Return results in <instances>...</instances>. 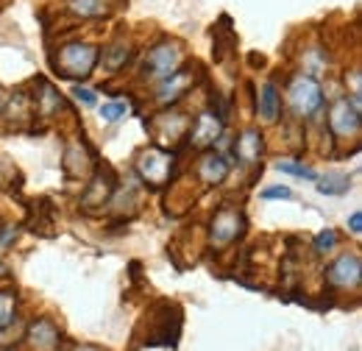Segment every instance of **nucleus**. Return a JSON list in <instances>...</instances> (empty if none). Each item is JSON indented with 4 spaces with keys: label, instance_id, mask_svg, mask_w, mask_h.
<instances>
[{
    "label": "nucleus",
    "instance_id": "nucleus-13",
    "mask_svg": "<svg viewBox=\"0 0 362 351\" xmlns=\"http://www.w3.org/2000/svg\"><path fill=\"white\" fill-rule=\"evenodd\" d=\"M62 165H64V176L67 178H81L84 181L95 171V154H92V148L84 139H76V142L67 145Z\"/></svg>",
    "mask_w": 362,
    "mask_h": 351
},
{
    "label": "nucleus",
    "instance_id": "nucleus-31",
    "mask_svg": "<svg viewBox=\"0 0 362 351\" xmlns=\"http://www.w3.org/2000/svg\"><path fill=\"white\" fill-rule=\"evenodd\" d=\"M81 351H95V349H90V346H87V349H81Z\"/></svg>",
    "mask_w": 362,
    "mask_h": 351
},
{
    "label": "nucleus",
    "instance_id": "nucleus-10",
    "mask_svg": "<svg viewBox=\"0 0 362 351\" xmlns=\"http://www.w3.org/2000/svg\"><path fill=\"white\" fill-rule=\"evenodd\" d=\"M362 282V260L357 251L340 254L334 263L326 265V284L334 290H357Z\"/></svg>",
    "mask_w": 362,
    "mask_h": 351
},
{
    "label": "nucleus",
    "instance_id": "nucleus-27",
    "mask_svg": "<svg viewBox=\"0 0 362 351\" xmlns=\"http://www.w3.org/2000/svg\"><path fill=\"white\" fill-rule=\"evenodd\" d=\"M73 98L76 100H81L84 106H95V89H90V87H73Z\"/></svg>",
    "mask_w": 362,
    "mask_h": 351
},
{
    "label": "nucleus",
    "instance_id": "nucleus-25",
    "mask_svg": "<svg viewBox=\"0 0 362 351\" xmlns=\"http://www.w3.org/2000/svg\"><path fill=\"white\" fill-rule=\"evenodd\" d=\"M276 168L281 171V173H293V176H301V178H310V181H315L317 176L313 168H307V165H301V162H276Z\"/></svg>",
    "mask_w": 362,
    "mask_h": 351
},
{
    "label": "nucleus",
    "instance_id": "nucleus-11",
    "mask_svg": "<svg viewBox=\"0 0 362 351\" xmlns=\"http://www.w3.org/2000/svg\"><path fill=\"white\" fill-rule=\"evenodd\" d=\"M112 192H115V176H112L109 168H103V171L98 168V171L92 173L90 181H87V190H84V195H81V207L90 209V212L103 209V207L109 204Z\"/></svg>",
    "mask_w": 362,
    "mask_h": 351
},
{
    "label": "nucleus",
    "instance_id": "nucleus-4",
    "mask_svg": "<svg viewBox=\"0 0 362 351\" xmlns=\"http://www.w3.org/2000/svg\"><path fill=\"white\" fill-rule=\"evenodd\" d=\"M184 64V47L176 40H159L148 47L145 62H142V79L148 81H162L170 73H176Z\"/></svg>",
    "mask_w": 362,
    "mask_h": 351
},
{
    "label": "nucleus",
    "instance_id": "nucleus-1",
    "mask_svg": "<svg viewBox=\"0 0 362 351\" xmlns=\"http://www.w3.org/2000/svg\"><path fill=\"white\" fill-rule=\"evenodd\" d=\"M100 62V47L87 40H73V42L59 45L56 56H53V67L62 79L70 81H84L95 73Z\"/></svg>",
    "mask_w": 362,
    "mask_h": 351
},
{
    "label": "nucleus",
    "instance_id": "nucleus-12",
    "mask_svg": "<svg viewBox=\"0 0 362 351\" xmlns=\"http://www.w3.org/2000/svg\"><path fill=\"white\" fill-rule=\"evenodd\" d=\"M151 129H153L156 142H170V145H176L181 137H187L189 117L176 112L173 106H168V112H162V115H156V117L151 120Z\"/></svg>",
    "mask_w": 362,
    "mask_h": 351
},
{
    "label": "nucleus",
    "instance_id": "nucleus-18",
    "mask_svg": "<svg viewBox=\"0 0 362 351\" xmlns=\"http://www.w3.org/2000/svg\"><path fill=\"white\" fill-rule=\"evenodd\" d=\"M28 343L34 351H56L62 346V332L50 318H37L28 326Z\"/></svg>",
    "mask_w": 362,
    "mask_h": 351
},
{
    "label": "nucleus",
    "instance_id": "nucleus-8",
    "mask_svg": "<svg viewBox=\"0 0 362 351\" xmlns=\"http://www.w3.org/2000/svg\"><path fill=\"white\" fill-rule=\"evenodd\" d=\"M198 76H201V67H198V64H181L176 73H170L168 79L159 81L153 100H156L159 106H165V109H168V106H176L187 92H192Z\"/></svg>",
    "mask_w": 362,
    "mask_h": 351
},
{
    "label": "nucleus",
    "instance_id": "nucleus-28",
    "mask_svg": "<svg viewBox=\"0 0 362 351\" xmlns=\"http://www.w3.org/2000/svg\"><path fill=\"white\" fill-rule=\"evenodd\" d=\"M262 198H293V190L290 187H268V190H262Z\"/></svg>",
    "mask_w": 362,
    "mask_h": 351
},
{
    "label": "nucleus",
    "instance_id": "nucleus-21",
    "mask_svg": "<svg viewBox=\"0 0 362 351\" xmlns=\"http://www.w3.org/2000/svg\"><path fill=\"white\" fill-rule=\"evenodd\" d=\"M317 184V192L323 195H343L351 190V178L343 173H332V176H323V178H315Z\"/></svg>",
    "mask_w": 362,
    "mask_h": 351
},
{
    "label": "nucleus",
    "instance_id": "nucleus-26",
    "mask_svg": "<svg viewBox=\"0 0 362 351\" xmlns=\"http://www.w3.org/2000/svg\"><path fill=\"white\" fill-rule=\"evenodd\" d=\"M17 240V223H3L0 226V251H6Z\"/></svg>",
    "mask_w": 362,
    "mask_h": 351
},
{
    "label": "nucleus",
    "instance_id": "nucleus-15",
    "mask_svg": "<svg viewBox=\"0 0 362 351\" xmlns=\"http://www.w3.org/2000/svg\"><path fill=\"white\" fill-rule=\"evenodd\" d=\"M31 98V109L37 117H56L62 109H64V98L62 92L53 87L47 79H37L34 81V92L28 95Z\"/></svg>",
    "mask_w": 362,
    "mask_h": 351
},
{
    "label": "nucleus",
    "instance_id": "nucleus-2",
    "mask_svg": "<svg viewBox=\"0 0 362 351\" xmlns=\"http://www.w3.org/2000/svg\"><path fill=\"white\" fill-rule=\"evenodd\" d=\"M287 103L298 120H313L326 109V95L315 76L293 73L287 81Z\"/></svg>",
    "mask_w": 362,
    "mask_h": 351
},
{
    "label": "nucleus",
    "instance_id": "nucleus-6",
    "mask_svg": "<svg viewBox=\"0 0 362 351\" xmlns=\"http://www.w3.org/2000/svg\"><path fill=\"white\" fill-rule=\"evenodd\" d=\"M173 165H176V154L162 148V145H151L136 156V173L148 187H165L173 176Z\"/></svg>",
    "mask_w": 362,
    "mask_h": 351
},
{
    "label": "nucleus",
    "instance_id": "nucleus-19",
    "mask_svg": "<svg viewBox=\"0 0 362 351\" xmlns=\"http://www.w3.org/2000/svg\"><path fill=\"white\" fill-rule=\"evenodd\" d=\"M257 117L265 126L279 123V117H281V92H279L276 81L259 84V92H257Z\"/></svg>",
    "mask_w": 362,
    "mask_h": 351
},
{
    "label": "nucleus",
    "instance_id": "nucleus-17",
    "mask_svg": "<svg viewBox=\"0 0 362 351\" xmlns=\"http://www.w3.org/2000/svg\"><path fill=\"white\" fill-rule=\"evenodd\" d=\"M136 47L132 40H126L123 34H117L112 42L100 50V64L106 73H120L132 59H134Z\"/></svg>",
    "mask_w": 362,
    "mask_h": 351
},
{
    "label": "nucleus",
    "instance_id": "nucleus-29",
    "mask_svg": "<svg viewBox=\"0 0 362 351\" xmlns=\"http://www.w3.org/2000/svg\"><path fill=\"white\" fill-rule=\"evenodd\" d=\"M349 229H351V234H362V212H354L351 218H349Z\"/></svg>",
    "mask_w": 362,
    "mask_h": 351
},
{
    "label": "nucleus",
    "instance_id": "nucleus-20",
    "mask_svg": "<svg viewBox=\"0 0 362 351\" xmlns=\"http://www.w3.org/2000/svg\"><path fill=\"white\" fill-rule=\"evenodd\" d=\"M64 8L76 20H103L115 11V3L112 0H67Z\"/></svg>",
    "mask_w": 362,
    "mask_h": 351
},
{
    "label": "nucleus",
    "instance_id": "nucleus-30",
    "mask_svg": "<svg viewBox=\"0 0 362 351\" xmlns=\"http://www.w3.org/2000/svg\"><path fill=\"white\" fill-rule=\"evenodd\" d=\"M3 273H6V267H3V263H0V276H3Z\"/></svg>",
    "mask_w": 362,
    "mask_h": 351
},
{
    "label": "nucleus",
    "instance_id": "nucleus-5",
    "mask_svg": "<svg viewBox=\"0 0 362 351\" xmlns=\"http://www.w3.org/2000/svg\"><path fill=\"white\" fill-rule=\"evenodd\" d=\"M243 231H245V212L234 204H223L209 220V246L218 251L228 248L243 237Z\"/></svg>",
    "mask_w": 362,
    "mask_h": 351
},
{
    "label": "nucleus",
    "instance_id": "nucleus-24",
    "mask_svg": "<svg viewBox=\"0 0 362 351\" xmlns=\"http://www.w3.org/2000/svg\"><path fill=\"white\" fill-rule=\"evenodd\" d=\"M123 115H129V106L123 100H112V103H103L100 106V120L103 123H117Z\"/></svg>",
    "mask_w": 362,
    "mask_h": 351
},
{
    "label": "nucleus",
    "instance_id": "nucleus-23",
    "mask_svg": "<svg viewBox=\"0 0 362 351\" xmlns=\"http://www.w3.org/2000/svg\"><path fill=\"white\" fill-rule=\"evenodd\" d=\"M337 243H340V234L334 229H323V231H317L315 240H313V251H315L317 257H326V254H332L337 248Z\"/></svg>",
    "mask_w": 362,
    "mask_h": 351
},
{
    "label": "nucleus",
    "instance_id": "nucleus-9",
    "mask_svg": "<svg viewBox=\"0 0 362 351\" xmlns=\"http://www.w3.org/2000/svg\"><path fill=\"white\" fill-rule=\"evenodd\" d=\"M223 126L226 120L221 115H215L212 109H201L192 120H189V129H187V142L198 151H206V148H215V142L223 137Z\"/></svg>",
    "mask_w": 362,
    "mask_h": 351
},
{
    "label": "nucleus",
    "instance_id": "nucleus-14",
    "mask_svg": "<svg viewBox=\"0 0 362 351\" xmlns=\"http://www.w3.org/2000/svg\"><path fill=\"white\" fill-rule=\"evenodd\" d=\"M228 173H231V162H228L223 154H218V151H212V148L201 151V159H198V165H195L198 181H204L206 187H218V184L226 181Z\"/></svg>",
    "mask_w": 362,
    "mask_h": 351
},
{
    "label": "nucleus",
    "instance_id": "nucleus-3",
    "mask_svg": "<svg viewBox=\"0 0 362 351\" xmlns=\"http://www.w3.org/2000/svg\"><path fill=\"white\" fill-rule=\"evenodd\" d=\"M181 332V312L170 301H159L148 312V332H145V346H176Z\"/></svg>",
    "mask_w": 362,
    "mask_h": 351
},
{
    "label": "nucleus",
    "instance_id": "nucleus-16",
    "mask_svg": "<svg viewBox=\"0 0 362 351\" xmlns=\"http://www.w3.org/2000/svg\"><path fill=\"white\" fill-rule=\"evenodd\" d=\"M262 154H265V139L259 129H243L234 139V156L240 165L245 168H254L262 162Z\"/></svg>",
    "mask_w": 362,
    "mask_h": 351
},
{
    "label": "nucleus",
    "instance_id": "nucleus-7",
    "mask_svg": "<svg viewBox=\"0 0 362 351\" xmlns=\"http://www.w3.org/2000/svg\"><path fill=\"white\" fill-rule=\"evenodd\" d=\"M326 123H329V137H334V139H357L362 132L360 106H354L349 100V95H340L329 106Z\"/></svg>",
    "mask_w": 362,
    "mask_h": 351
},
{
    "label": "nucleus",
    "instance_id": "nucleus-22",
    "mask_svg": "<svg viewBox=\"0 0 362 351\" xmlns=\"http://www.w3.org/2000/svg\"><path fill=\"white\" fill-rule=\"evenodd\" d=\"M17 318V293L0 290V329H8Z\"/></svg>",
    "mask_w": 362,
    "mask_h": 351
},
{
    "label": "nucleus",
    "instance_id": "nucleus-32",
    "mask_svg": "<svg viewBox=\"0 0 362 351\" xmlns=\"http://www.w3.org/2000/svg\"><path fill=\"white\" fill-rule=\"evenodd\" d=\"M6 351H17V349H6Z\"/></svg>",
    "mask_w": 362,
    "mask_h": 351
}]
</instances>
